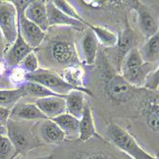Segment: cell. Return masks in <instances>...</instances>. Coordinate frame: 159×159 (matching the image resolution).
<instances>
[{
	"mask_svg": "<svg viewBox=\"0 0 159 159\" xmlns=\"http://www.w3.org/2000/svg\"><path fill=\"white\" fill-rule=\"evenodd\" d=\"M109 141L133 159H154L155 157L147 152L126 129L119 125L111 123L107 128Z\"/></svg>",
	"mask_w": 159,
	"mask_h": 159,
	"instance_id": "1",
	"label": "cell"
},
{
	"mask_svg": "<svg viewBox=\"0 0 159 159\" xmlns=\"http://www.w3.org/2000/svg\"><path fill=\"white\" fill-rule=\"evenodd\" d=\"M6 128L7 136L13 143L17 154L21 155L40 146V142L30 125L18 120L9 119Z\"/></svg>",
	"mask_w": 159,
	"mask_h": 159,
	"instance_id": "2",
	"label": "cell"
},
{
	"mask_svg": "<svg viewBox=\"0 0 159 159\" xmlns=\"http://www.w3.org/2000/svg\"><path fill=\"white\" fill-rule=\"evenodd\" d=\"M34 82L39 84L52 92L57 94L60 97H65L74 89L71 85L68 84L64 80L57 72L49 69H41L27 75V82Z\"/></svg>",
	"mask_w": 159,
	"mask_h": 159,
	"instance_id": "3",
	"label": "cell"
},
{
	"mask_svg": "<svg viewBox=\"0 0 159 159\" xmlns=\"http://www.w3.org/2000/svg\"><path fill=\"white\" fill-rule=\"evenodd\" d=\"M0 32L8 44H13L18 35V15L12 1H0Z\"/></svg>",
	"mask_w": 159,
	"mask_h": 159,
	"instance_id": "4",
	"label": "cell"
},
{
	"mask_svg": "<svg viewBox=\"0 0 159 159\" xmlns=\"http://www.w3.org/2000/svg\"><path fill=\"white\" fill-rule=\"evenodd\" d=\"M49 52L51 58L61 65H80L78 54L73 42L66 39H56L51 42Z\"/></svg>",
	"mask_w": 159,
	"mask_h": 159,
	"instance_id": "5",
	"label": "cell"
},
{
	"mask_svg": "<svg viewBox=\"0 0 159 159\" xmlns=\"http://www.w3.org/2000/svg\"><path fill=\"white\" fill-rule=\"evenodd\" d=\"M131 85L121 75L110 74L105 79V90L110 100L116 103H125L130 96Z\"/></svg>",
	"mask_w": 159,
	"mask_h": 159,
	"instance_id": "6",
	"label": "cell"
},
{
	"mask_svg": "<svg viewBox=\"0 0 159 159\" xmlns=\"http://www.w3.org/2000/svg\"><path fill=\"white\" fill-rule=\"evenodd\" d=\"M18 31L32 49L38 48L45 38V32L30 21L23 14L18 15Z\"/></svg>",
	"mask_w": 159,
	"mask_h": 159,
	"instance_id": "7",
	"label": "cell"
},
{
	"mask_svg": "<svg viewBox=\"0 0 159 159\" xmlns=\"http://www.w3.org/2000/svg\"><path fill=\"white\" fill-rule=\"evenodd\" d=\"M35 104L47 119L50 120L66 113V102L64 97L51 96L37 99Z\"/></svg>",
	"mask_w": 159,
	"mask_h": 159,
	"instance_id": "8",
	"label": "cell"
},
{
	"mask_svg": "<svg viewBox=\"0 0 159 159\" xmlns=\"http://www.w3.org/2000/svg\"><path fill=\"white\" fill-rule=\"evenodd\" d=\"M24 15L30 21L39 26L43 32H46L49 29L50 26L48 22L46 1H40V0L31 1Z\"/></svg>",
	"mask_w": 159,
	"mask_h": 159,
	"instance_id": "9",
	"label": "cell"
},
{
	"mask_svg": "<svg viewBox=\"0 0 159 159\" xmlns=\"http://www.w3.org/2000/svg\"><path fill=\"white\" fill-rule=\"evenodd\" d=\"M33 50L34 49H32L26 43V41L21 37L20 33L18 31V35H17L16 41L12 44L11 48L6 52L4 58L10 67L18 66L21 63V61H23L31 52H33Z\"/></svg>",
	"mask_w": 159,
	"mask_h": 159,
	"instance_id": "10",
	"label": "cell"
},
{
	"mask_svg": "<svg viewBox=\"0 0 159 159\" xmlns=\"http://www.w3.org/2000/svg\"><path fill=\"white\" fill-rule=\"evenodd\" d=\"M135 11L138 15V23L140 30L147 39L151 38L159 31V26L155 17L146 6L139 2H136Z\"/></svg>",
	"mask_w": 159,
	"mask_h": 159,
	"instance_id": "11",
	"label": "cell"
},
{
	"mask_svg": "<svg viewBox=\"0 0 159 159\" xmlns=\"http://www.w3.org/2000/svg\"><path fill=\"white\" fill-rule=\"evenodd\" d=\"M46 9L49 26H69L75 29L82 30L84 25L83 22L73 19L61 12L54 5L53 1H46Z\"/></svg>",
	"mask_w": 159,
	"mask_h": 159,
	"instance_id": "12",
	"label": "cell"
},
{
	"mask_svg": "<svg viewBox=\"0 0 159 159\" xmlns=\"http://www.w3.org/2000/svg\"><path fill=\"white\" fill-rule=\"evenodd\" d=\"M141 113L148 127L159 132V96L145 99L141 105Z\"/></svg>",
	"mask_w": 159,
	"mask_h": 159,
	"instance_id": "13",
	"label": "cell"
},
{
	"mask_svg": "<svg viewBox=\"0 0 159 159\" xmlns=\"http://www.w3.org/2000/svg\"><path fill=\"white\" fill-rule=\"evenodd\" d=\"M10 119L35 121V120H46L47 117L39 110L36 104L18 103L11 109Z\"/></svg>",
	"mask_w": 159,
	"mask_h": 159,
	"instance_id": "14",
	"label": "cell"
},
{
	"mask_svg": "<svg viewBox=\"0 0 159 159\" xmlns=\"http://www.w3.org/2000/svg\"><path fill=\"white\" fill-rule=\"evenodd\" d=\"M98 40L91 29H88L81 39V54L83 60L87 66L95 63L98 53Z\"/></svg>",
	"mask_w": 159,
	"mask_h": 159,
	"instance_id": "15",
	"label": "cell"
},
{
	"mask_svg": "<svg viewBox=\"0 0 159 159\" xmlns=\"http://www.w3.org/2000/svg\"><path fill=\"white\" fill-rule=\"evenodd\" d=\"M61 76L74 89L83 91L89 96H92L91 91L84 86V70L80 65H71L65 67Z\"/></svg>",
	"mask_w": 159,
	"mask_h": 159,
	"instance_id": "16",
	"label": "cell"
},
{
	"mask_svg": "<svg viewBox=\"0 0 159 159\" xmlns=\"http://www.w3.org/2000/svg\"><path fill=\"white\" fill-rule=\"evenodd\" d=\"M39 130L42 140L47 144H61L66 139L65 133L50 119L41 120Z\"/></svg>",
	"mask_w": 159,
	"mask_h": 159,
	"instance_id": "17",
	"label": "cell"
},
{
	"mask_svg": "<svg viewBox=\"0 0 159 159\" xmlns=\"http://www.w3.org/2000/svg\"><path fill=\"white\" fill-rule=\"evenodd\" d=\"M152 64L144 63L143 65L121 73V76L131 85L135 87H144L148 77L153 71Z\"/></svg>",
	"mask_w": 159,
	"mask_h": 159,
	"instance_id": "18",
	"label": "cell"
},
{
	"mask_svg": "<svg viewBox=\"0 0 159 159\" xmlns=\"http://www.w3.org/2000/svg\"><path fill=\"white\" fill-rule=\"evenodd\" d=\"M85 93L80 90H72L67 94L64 99L66 102V113L72 115L77 119H81L87 102H85L84 98Z\"/></svg>",
	"mask_w": 159,
	"mask_h": 159,
	"instance_id": "19",
	"label": "cell"
},
{
	"mask_svg": "<svg viewBox=\"0 0 159 159\" xmlns=\"http://www.w3.org/2000/svg\"><path fill=\"white\" fill-rule=\"evenodd\" d=\"M97 135V130L95 127V122L93 119V114L91 107L88 105H85L82 118L80 119V133L79 140L85 142Z\"/></svg>",
	"mask_w": 159,
	"mask_h": 159,
	"instance_id": "20",
	"label": "cell"
},
{
	"mask_svg": "<svg viewBox=\"0 0 159 159\" xmlns=\"http://www.w3.org/2000/svg\"><path fill=\"white\" fill-rule=\"evenodd\" d=\"M140 54L146 63L159 62V31L148 39L140 50Z\"/></svg>",
	"mask_w": 159,
	"mask_h": 159,
	"instance_id": "21",
	"label": "cell"
},
{
	"mask_svg": "<svg viewBox=\"0 0 159 159\" xmlns=\"http://www.w3.org/2000/svg\"><path fill=\"white\" fill-rule=\"evenodd\" d=\"M58 126L61 129V130L65 133L67 137H75L78 136L80 133V120L73 117L72 115L64 113L62 115H60L52 119Z\"/></svg>",
	"mask_w": 159,
	"mask_h": 159,
	"instance_id": "22",
	"label": "cell"
},
{
	"mask_svg": "<svg viewBox=\"0 0 159 159\" xmlns=\"http://www.w3.org/2000/svg\"><path fill=\"white\" fill-rule=\"evenodd\" d=\"M26 95L22 86L15 89H0V107L12 109L18 103V101Z\"/></svg>",
	"mask_w": 159,
	"mask_h": 159,
	"instance_id": "23",
	"label": "cell"
},
{
	"mask_svg": "<svg viewBox=\"0 0 159 159\" xmlns=\"http://www.w3.org/2000/svg\"><path fill=\"white\" fill-rule=\"evenodd\" d=\"M89 29H91L94 35L97 38L98 42H100L105 47H114L118 43V36L112 31L101 26H94L88 24Z\"/></svg>",
	"mask_w": 159,
	"mask_h": 159,
	"instance_id": "24",
	"label": "cell"
},
{
	"mask_svg": "<svg viewBox=\"0 0 159 159\" xmlns=\"http://www.w3.org/2000/svg\"><path fill=\"white\" fill-rule=\"evenodd\" d=\"M144 63L145 62L142 59L140 50L136 47H133L124 57L123 61L121 63V73L128 71V70L134 69V68H137L143 65Z\"/></svg>",
	"mask_w": 159,
	"mask_h": 159,
	"instance_id": "25",
	"label": "cell"
},
{
	"mask_svg": "<svg viewBox=\"0 0 159 159\" xmlns=\"http://www.w3.org/2000/svg\"><path fill=\"white\" fill-rule=\"evenodd\" d=\"M22 87L24 88L27 95H30L32 97H36L37 99L46 98V97H51V96H58L45 86H43L39 84H37V83H34V82L28 81L22 85Z\"/></svg>",
	"mask_w": 159,
	"mask_h": 159,
	"instance_id": "26",
	"label": "cell"
},
{
	"mask_svg": "<svg viewBox=\"0 0 159 159\" xmlns=\"http://www.w3.org/2000/svg\"><path fill=\"white\" fill-rule=\"evenodd\" d=\"M133 42H134V36L132 32L129 29L125 30L121 35L118 37V53L124 59V57L128 54V52L133 48Z\"/></svg>",
	"mask_w": 159,
	"mask_h": 159,
	"instance_id": "27",
	"label": "cell"
},
{
	"mask_svg": "<svg viewBox=\"0 0 159 159\" xmlns=\"http://www.w3.org/2000/svg\"><path fill=\"white\" fill-rule=\"evenodd\" d=\"M53 3L57 8L61 11V12H62L66 16H68L73 19H76L78 21H81L84 25L88 26L87 22L81 16H80V14L77 12V10L68 1H64V0H55V1H53Z\"/></svg>",
	"mask_w": 159,
	"mask_h": 159,
	"instance_id": "28",
	"label": "cell"
},
{
	"mask_svg": "<svg viewBox=\"0 0 159 159\" xmlns=\"http://www.w3.org/2000/svg\"><path fill=\"white\" fill-rule=\"evenodd\" d=\"M27 72L18 65L15 67H11L7 79L9 80L11 84L21 87L27 82Z\"/></svg>",
	"mask_w": 159,
	"mask_h": 159,
	"instance_id": "29",
	"label": "cell"
},
{
	"mask_svg": "<svg viewBox=\"0 0 159 159\" xmlns=\"http://www.w3.org/2000/svg\"><path fill=\"white\" fill-rule=\"evenodd\" d=\"M18 155L7 135H0V159H12Z\"/></svg>",
	"mask_w": 159,
	"mask_h": 159,
	"instance_id": "30",
	"label": "cell"
},
{
	"mask_svg": "<svg viewBox=\"0 0 159 159\" xmlns=\"http://www.w3.org/2000/svg\"><path fill=\"white\" fill-rule=\"evenodd\" d=\"M19 66L21 68L27 72V74H32L34 72H36L37 70L39 69V60L38 57L36 55L35 52H31L26 58L21 61V63L19 64Z\"/></svg>",
	"mask_w": 159,
	"mask_h": 159,
	"instance_id": "31",
	"label": "cell"
},
{
	"mask_svg": "<svg viewBox=\"0 0 159 159\" xmlns=\"http://www.w3.org/2000/svg\"><path fill=\"white\" fill-rule=\"evenodd\" d=\"M158 86H159V63H158L157 68H155V69L150 74V76L148 77L144 87L152 89V90H156Z\"/></svg>",
	"mask_w": 159,
	"mask_h": 159,
	"instance_id": "32",
	"label": "cell"
},
{
	"mask_svg": "<svg viewBox=\"0 0 159 159\" xmlns=\"http://www.w3.org/2000/svg\"><path fill=\"white\" fill-rule=\"evenodd\" d=\"M10 69H11V67L9 66L5 58L2 56H0V79L8 78Z\"/></svg>",
	"mask_w": 159,
	"mask_h": 159,
	"instance_id": "33",
	"label": "cell"
},
{
	"mask_svg": "<svg viewBox=\"0 0 159 159\" xmlns=\"http://www.w3.org/2000/svg\"><path fill=\"white\" fill-rule=\"evenodd\" d=\"M12 3L15 5L16 9V12H17V15H20V14H23L25 13V11L27 9V7L29 6V4L31 3L30 0H22V1H17V0H14L12 1Z\"/></svg>",
	"mask_w": 159,
	"mask_h": 159,
	"instance_id": "34",
	"label": "cell"
},
{
	"mask_svg": "<svg viewBox=\"0 0 159 159\" xmlns=\"http://www.w3.org/2000/svg\"><path fill=\"white\" fill-rule=\"evenodd\" d=\"M11 116V109H7L0 107V124L6 126Z\"/></svg>",
	"mask_w": 159,
	"mask_h": 159,
	"instance_id": "35",
	"label": "cell"
},
{
	"mask_svg": "<svg viewBox=\"0 0 159 159\" xmlns=\"http://www.w3.org/2000/svg\"><path fill=\"white\" fill-rule=\"evenodd\" d=\"M83 159H112L107 154L104 153H90L86 154Z\"/></svg>",
	"mask_w": 159,
	"mask_h": 159,
	"instance_id": "36",
	"label": "cell"
},
{
	"mask_svg": "<svg viewBox=\"0 0 159 159\" xmlns=\"http://www.w3.org/2000/svg\"><path fill=\"white\" fill-rule=\"evenodd\" d=\"M4 38L2 36L1 32H0V56H1V53L3 52V47H4Z\"/></svg>",
	"mask_w": 159,
	"mask_h": 159,
	"instance_id": "37",
	"label": "cell"
},
{
	"mask_svg": "<svg viewBox=\"0 0 159 159\" xmlns=\"http://www.w3.org/2000/svg\"><path fill=\"white\" fill-rule=\"evenodd\" d=\"M0 135H7V128L1 124H0Z\"/></svg>",
	"mask_w": 159,
	"mask_h": 159,
	"instance_id": "38",
	"label": "cell"
},
{
	"mask_svg": "<svg viewBox=\"0 0 159 159\" xmlns=\"http://www.w3.org/2000/svg\"><path fill=\"white\" fill-rule=\"evenodd\" d=\"M33 159H53V155L52 154H47V155H44V156H41V157L33 158Z\"/></svg>",
	"mask_w": 159,
	"mask_h": 159,
	"instance_id": "39",
	"label": "cell"
},
{
	"mask_svg": "<svg viewBox=\"0 0 159 159\" xmlns=\"http://www.w3.org/2000/svg\"><path fill=\"white\" fill-rule=\"evenodd\" d=\"M4 86H5V84H4V83H2V82H0V89L4 88Z\"/></svg>",
	"mask_w": 159,
	"mask_h": 159,
	"instance_id": "40",
	"label": "cell"
},
{
	"mask_svg": "<svg viewBox=\"0 0 159 159\" xmlns=\"http://www.w3.org/2000/svg\"><path fill=\"white\" fill-rule=\"evenodd\" d=\"M156 90H157V92H158V94H159V86H158V88H157Z\"/></svg>",
	"mask_w": 159,
	"mask_h": 159,
	"instance_id": "41",
	"label": "cell"
},
{
	"mask_svg": "<svg viewBox=\"0 0 159 159\" xmlns=\"http://www.w3.org/2000/svg\"><path fill=\"white\" fill-rule=\"evenodd\" d=\"M18 155H20V154H18ZM16 156H17V155H16ZM16 156H15V157H13L12 159H16Z\"/></svg>",
	"mask_w": 159,
	"mask_h": 159,
	"instance_id": "42",
	"label": "cell"
},
{
	"mask_svg": "<svg viewBox=\"0 0 159 159\" xmlns=\"http://www.w3.org/2000/svg\"><path fill=\"white\" fill-rule=\"evenodd\" d=\"M154 159H159V156H157V157H155Z\"/></svg>",
	"mask_w": 159,
	"mask_h": 159,
	"instance_id": "43",
	"label": "cell"
}]
</instances>
